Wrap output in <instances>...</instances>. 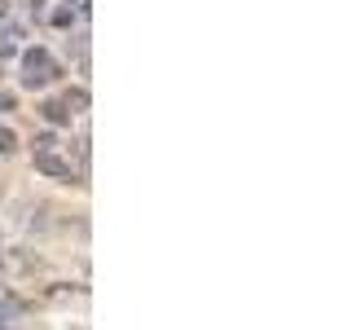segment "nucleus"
I'll list each match as a JSON object with an SVG mask.
<instances>
[{
  "instance_id": "f257e3e1",
  "label": "nucleus",
  "mask_w": 352,
  "mask_h": 330,
  "mask_svg": "<svg viewBox=\"0 0 352 330\" xmlns=\"http://www.w3.org/2000/svg\"><path fill=\"white\" fill-rule=\"evenodd\" d=\"M49 75H53V62H49V53H44V49H31L27 58H22V84H27V88L49 84Z\"/></svg>"
},
{
  "instance_id": "f03ea898",
  "label": "nucleus",
  "mask_w": 352,
  "mask_h": 330,
  "mask_svg": "<svg viewBox=\"0 0 352 330\" xmlns=\"http://www.w3.org/2000/svg\"><path fill=\"white\" fill-rule=\"evenodd\" d=\"M44 119H49V124H71V115H66L62 102H44Z\"/></svg>"
},
{
  "instance_id": "7ed1b4c3",
  "label": "nucleus",
  "mask_w": 352,
  "mask_h": 330,
  "mask_svg": "<svg viewBox=\"0 0 352 330\" xmlns=\"http://www.w3.org/2000/svg\"><path fill=\"white\" fill-rule=\"evenodd\" d=\"M40 168L49 172V176H71V168H66L62 159H53V154H40Z\"/></svg>"
},
{
  "instance_id": "20e7f679",
  "label": "nucleus",
  "mask_w": 352,
  "mask_h": 330,
  "mask_svg": "<svg viewBox=\"0 0 352 330\" xmlns=\"http://www.w3.org/2000/svg\"><path fill=\"white\" fill-rule=\"evenodd\" d=\"M14 128H0V154H9V150H14Z\"/></svg>"
}]
</instances>
